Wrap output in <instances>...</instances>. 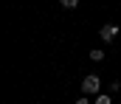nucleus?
Instances as JSON below:
<instances>
[{"instance_id":"obj_1","label":"nucleus","mask_w":121,"mask_h":104,"mask_svg":"<svg viewBox=\"0 0 121 104\" xmlns=\"http://www.w3.org/2000/svg\"><path fill=\"white\" fill-rule=\"evenodd\" d=\"M99 37H101V42H113V39L118 37V25H116V23H107V25H101Z\"/></svg>"},{"instance_id":"obj_2","label":"nucleus","mask_w":121,"mask_h":104,"mask_svg":"<svg viewBox=\"0 0 121 104\" xmlns=\"http://www.w3.org/2000/svg\"><path fill=\"white\" fill-rule=\"evenodd\" d=\"M99 87H101L99 76H85V79H82V90H85V93H99Z\"/></svg>"},{"instance_id":"obj_3","label":"nucleus","mask_w":121,"mask_h":104,"mask_svg":"<svg viewBox=\"0 0 121 104\" xmlns=\"http://www.w3.org/2000/svg\"><path fill=\"white\" fill-rule=\"evenodd\" d=\"M90 59H93V62H101V59H104V51H101V48H93V51H90Z\"/></svg>"},{"instance_id":"obj_4","label":"nucleus","mask_w":121,"mask_h":104,"mask_svg":"<svg viewBox=\"0 0 121 104\" xmlns=\"http://www.w3.org/2000/svg\"><path fill=\"white\" fill-rule=\"evenodd\" d=\"M79 0H62V8H76Z\"/></svg>"},{"instance_id":"obj_5","label":"nucleus","mask_w":121,"mask_h":104,"mask_svg":"<svg viewBox=\"0 0 121 104\" xmlns=\"http://www.w3.org/2000/svg\"><path fill=\"white\" fill-rule=\"evenodd\" d=\"M96 104H113L110 96H96Z\"/></svg>"},{"instance_id":"obj_6","label":"nucleus","mask_w":121,"mask_h":104,"mask_svg":"<svg viewBox=\"0 0 121 104\" xmlns=\"http://www.w3.org/2000/svg\"><path fill=\"white\" fill-rule=\"evenodd\" d=\"M76 104H90V101H87V99H79V101H76Z\"/></svg>"}]
</instances>
